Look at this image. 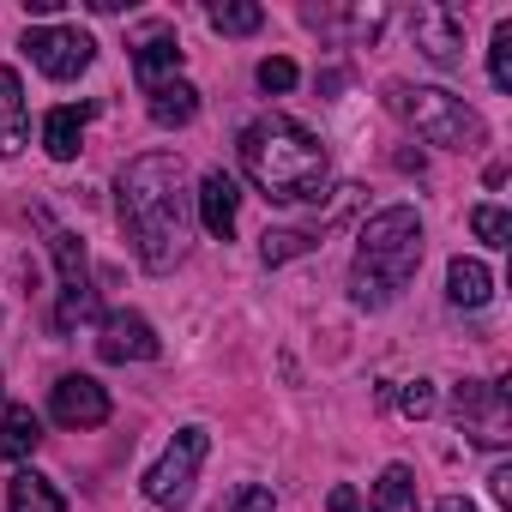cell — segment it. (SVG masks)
<instances>
[{"label": "cell", "instance_id": "obj_1", "mask_svg": "<svg viewBox=\"0 0 512 512\" xmlns=\"http://www.w3.org/2000/svg\"><path fill=\"white\" fill-rule=\"evenodd\" d=\"M115 211H121V235L133 241L145 272L181 266L187 235H193V193H187V169L175 151L133 157L115 181Z\"/></svg>", "mask_w": 512, "mask_h": 512}, {"label": "cell", "instance_id": "obj_2", "mask_svg": "<svg viewBox=\"0 0 512 512\" xmlns=\"http://www.w3.org/2000/svg\"><path fill=\"white\" fill-rule=\"evenodd\" d=\"M241 169L253 175V187H260L266 199L278 205H302V199H320L326 187V145L290 121V115H260L247 133H241Z\"/></svg>", "mask_w": 512, "mask_h": 512}, {"label": "cell", "instance_id": "obj_3", "mask_svg": "<svg viewBox=\"0 0 512 512\" xmlns=\"http://www.w3.org/2000/svg\"><path fill=\"white\" fill-rule=\"evenodd\" d=\"M422 266V217L410 205H386L362 223L356 241V266H350V302L356 308H386L404 296V284Z\"/></svg>", "mask_w": 512, "mask_h": 512}, {"label": "cell", "instance_id": "obj_4", "mask_svg": "<svg viewBox=\"0 0 512 512\" xmlns=\"http://www.w3.org/2000/svg\"><path fill=\"white\" fill-rule=\"evenodd\" d=\"M386 103L398 109V115H410V127L428 139V145H446V151H470V145H482L488 139V127H482V115L464 103V97H452V91H404V85H392L386 91Z\"/></svg>", "mask_w": 512, "mask_h": 512}, {"label": "cell", "instance_id": "obj_5", "mask_svg": "<svg viewBox=\"0 0 512 512\" xmlns=\"http://www.w3.org/2000/svg\"><path fill=\"white\" fill-rule=\"evenodd\" d=\"M205 452H211V434L205 428H181L169 446H163V458L145 470V500L151 506H187L193 500V476H199V464H205Z\"/></svg>", "mask_w": 512, "mask_h": 512}, {"label": "cell", "instance_id": "obj_6", "mask_svg": "<svg viewBox=\"0 0 512 512\" xmlns=\"http://www.w3.org/2000/svg\"><path fill=\"white\" fill-rule=\"evenodd\" d=\"M452 422H458V434H470L476 446H506V440H512L506 386H494V380H464V386L452 392Z\"/></svg>", "mask_w": 512, "mask_h": 512}, {"label": "cell", "instance_id": "obj_7", "mask_svg": "<svg viewBox=\"0 0 512 512\" xmlns=\"http://www.w3.org/2000/svg\"><path fill=\"white\" fill-rule=\"evenodd\" d=\"M49 253L61 272V308H55V332H73L79 320L97 314V290H91V266H85V241L73 229H49Z\"/></svg>", "mask_w": 512, "mask_h": 512}, {"label": "cell", "instance_id": "obj_8", "mask_svg": "<svg viewBox=\"0 0 512 512\" xmlns=\"http://www.w3.org/2000/svg\"><path fill=\"white\" fill-rule=\"evenodd\" d=\"M31 61H37V73L43 79H79L91 61H97V43L79 31V25H37V31H25V43H19Z\"/></svg>", "mask_w": 512, "mask_h": 512}, {"label": "cell", "instance_id": "obj_9", "mask_svg": "<svg viewBox=\"0 0 512 512\" xmlns=\"http://www.w3.org/2000/svg\"><path fill=\"white\" fill-rule=\"evenodd\" d=\"M410 31H416V49L434 67H464V7H440V0H428V7H416Z\"/></svg>", "mask_w": 512, "mask_h": 512}, {"label": "cell", "instance_id": "obj_10", "mask_svg": "<svg viewBox=\"0 0 512 512\" xmlns=\"http://www.w3.org/2000/svg\"><path fill=\"white\" fill-rule=\"evenodd\" d=\"M97 350H103V362H157V332H151V320L145 314H133V308H115V314H103V326H97Z\"/></svg>", "mask_w": 512, "mask_h": 512}, {"label": "cell", "instance_id": "obj_11", "mask_svg": "<svg viewBox=\"0 0 512 512\" xmlns=\"http://www.w3.org/2000/svg\"><path fill=\"white\" fill-rule=\"evenodd\" d=\"M49 416L61 428H103L109 422V392L91 374H61L55 392H49Z\"/></svg>", "mask_w": 512, "mask_h": 512}, {"label": "cell", "instance_id": "obj_12", "mask_svg": "<svg viewBox=\"0 0 512 512\" xmlns=\"http://www.w3.org/2000/svg\"><path fill=\"white\" fill-rule=\"evenodd\" d=\"M175 67H181V37H175V25H151V31L139 37V49H133V79H139L145 91H157V85H169Z\"/></svg>", "mask_w": 512, "mask_h": 512}, {"label": "cell", "instance_id": "obj_13", "mask_svg": "<svg viewBox=\"0 0 512 512\" xmlns=\"http://www.w3.org/2000/svg\"><path fill=\"white\" fill-rule=\"evenodd\" d=\"M199 223L217 235V241H229L235 235V211H241V187H235V175H223V169H211L205 181H199Z\"/></svg>", "mask_w": 512, "mask_h": 512}, {"label": "cell", "instance_id": "obj_14", "mask_svg": "<svg viewBox=\"0 0 512 512\" xmlns=\"http://www.w3.org/2000/svg\"><path fill=\"white\" fill-rule=\"evenodd\" d=\"M31 139V109H25V85L13 67H0V157H13L25 151Z\"/></svg>", "mask_w": 512, "mask_h": 512}, {"label": "cell", "instance_id": "obj_15", "mask_svg": "<svg viewBox=\"0 0 512 512\" xmlns=\"http://www.w3.org/2000/svg\"><path fill=\"white\" fill-rule=\"evenodd\" d=\"M85 121H91V103H61V109H49V121H43V145H49V157L55 163H73L79 157V139H85Z\"/></svg>", "mask_w": 512, "mask_h": 512}, {"label": "cell", "instance_id": "obj_16", "mask_svg": "<svg viewBox=\"0 0 512 512\" xmlns=\"http://www.w3.org/2000/svg\"><path fill=\"white\" fill-rule=\"evenodd\" d=\"M37 440H43V416L31 404H7V416H0V458L19 464L37 452Z\"/></svg>", "mask_w": 512, "mask_h": 512}, {"label": "cell", "instance_id": "obj_17", "mask_svg": "<svg viewBox=\"0 0 512 512\" xmlns=\"http://www.w3.org/2000/svg\"><path fill=\"white\" fill-rule=\"evenodd\" d=\"M446 296H452V308H482L488 296H494V278H488V266L482 260H458L446 266Z\"/></svg>", "mask_w": 512, "mask_h": 512}, {"label": "cell", "instance_id": "obj_18", "mask_svg": "<svg viewBox=\"0 0 512 512\" xmlns=\"http://www.w3.org/2000/svg\"><path fill=\"white\" fill-rule=\"evenodd\" d=\"M151 97V121L157 127H187L193 115H199V91L187 85V79H169V85H157V91H145Z\"/></svg>", "mask_w": 512, "mask_h": 512}, {"label": "cell", "instance_id": "obj_19", "mask_svg": "<svg viewBox=\"0 0 512 512\" xmlns=\"http://www.w3.org/2000/svg\"><path fill=\"white\" fill-rule=\"evenodd\" d=\"M7 512H67V500L55 494V482H49V476L19 470V476H13V488H7Z\"/></svg>", "mask_w": 512, "mask_h": 512}, {"label": "cell", "instance_id": "obj_20", "mask_svg": "<svg viewBox=\"0 0 512 512\" xmlns=\"http://www.w3.org/2000/svg\"><path fill=\"white\" fill-rule=\"evenodd\" d=\"M374 512H416V476L410 464H386L374 482Z\"/></svg>", "mask_w": 512, "mask_h": 512}, {"label": "cell", "instance_id": "obj_21", "mask_svg": "<svg viewBox=\"0 0 512 512\" xmlns=\"http://www.w3.org/2000/svg\"><path fill=\"white\" fill-rule=\"evenodd\" d=\"M205 19H211V31H223V37H253V31L266 25V13L253 7V0H211Z\"/></svg>", "mask_w": 512, "mask_h": 512}, {"label": "cell", "instance_id": "obj_22", "mask_svg": "<svg viewBox=\"0 0 512 512\" xmlns=\"http://www.w3.org/2000/svg\"><path fill=\"white\" fill-rule=\"evenodd\" d=\"M314 241H320L314 229H266V235H260V260H266V266H290L296 253H308Z\"/></svg>", "mask_w": 512, "mask_h": 512}, {"label": "cell", "instance_id": "obj_23", "mask_svg": "<svg viewBox=\"0 0 512 512\" xmlns=\"http://www.w3.org/2000/svg\"><path fill=\"white\" fill-rule=\"evenodd\" d=\"M488 79L494 91H512V19L494 25V49H488Z\"/></svg>", "mask_w": 512, "mask_h": 512}, {"label": "cell", "instance_id": "obj_24", "mask_svg": "<svg viewBox=\"0 0 512 512\" xmlns=\"http://www.w3.org/2000/svg\"><path fill=\"white\" fill-rule=\"evenodd\" d=\"M470 229H476V241H488V247H506V235H512V217H506L500 205H476V211H470Z\"/></svg>", "mask_w": 512, "mask_h": 512}, {"label": "cell", "instance_id": "obj_25", "mask_svg": "<svg viewBox=\"0 0 512 512\" xmlns=\"http://www.w3.org/2000/svg\"><path fill=\"white\" fill-rule=\"evenodd\" d=\"M217 512H278V500H272V488H260V482H241Z\"/></svg>", "mask_w": 512, "mask_h": 512}, {"label": "cell", "instance_id": "obj_26", "mask_svg": "<svg viewBox=\"0 0 512 512\" xmlns=\"http://www.w3.org/2000/svg\"><path fill=\"white\" fill-rule=\"evenodd\" d=\"M398 410H404L410 422H422V416H434V386H428V380H410V386L398 392Z\"/></svg>", "mask_w": 512, "mask_h": 512}, {"label": "cell", "instance_id": "obj_27", "mask_svg": "<svg viewBox=\"0 0 512 512\" xmlns=\"http://www.w3.org/2000/svg\"><path fill=\"white\" fill-rule=\"evenodd\" d=\"M290 85H296V61H284V55L260 61V91H290Z\"/></svg>", "mask_w": 512, "mask_h": 512}, {"label": "cell", "instance_id": "obj_28", "mask_svg": "<svg viewBox=\"0 0 512 512\" xmlns=\"http://www.w3.org/2000/svg\"><path fill=\"white\" fill-rule=\"evenodd\" d=\"M326 512H362V500H356V488H350V482H338V488L326 494Z\"/></svg>", "mask_w": 512, "mask_h": 512}, {"label": "cell", "instance_id": "obj_29", "mask_svg": "<svg viewBox=\"0 0 512 512\" xmlns=\"http://www.w3.org/2000/svg\"><path fill=\"white\" fill-rule=\"evenodd\" d=\"M488 494H494V500H500V506H506V500H512V470H506V464H500V470H494V476H488Z\"/></svg>", "mask_w": 512, "mask_h": 512}, {"label": "cell", "instance_id": "obj_30", "mask_svg": "<svg viewBox=\"0 0 512 512\" xmlns=\"http://www.w3.org/2000/svg\"><path fill=\"white\" fill-rule=\"evenodd\" d=\"M25 13H37V19H55V13H61V0H25Z\"/></svg>", "mask_w": 512, "mask_h": 512}, {"label": "cell", "instance_id": "obj_31", "mask_svg": "<svg viewBox=\"0 0 512 512\" xmlns=\"http://www.w3.org/2000/svg\"><path fill=\"white\" fill-rule=\"evenodd\" d=\"M434 512H476V506H470V500H458V494H452V500H440V506H434Z\"/></svg>", "mask_w": 512, "mask_h": 512}, {"label": "cell", "instance_id": "obj_32", "mask_svg": "<svg viewBox=\"0 0 512 512\" xmlns=\"http://www.w3.org/2000/svg\"><path fill=\"white\" fill-rule=\"evenodd\" d=\"M0 392H7V386H0Z\"/></svg>", "mask_w": 512, "mask_h": 512}]
</instances>
